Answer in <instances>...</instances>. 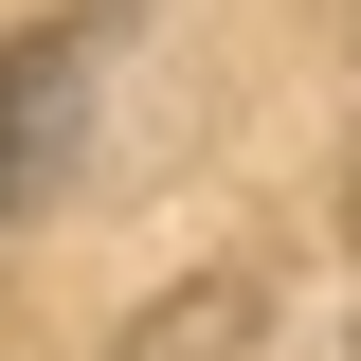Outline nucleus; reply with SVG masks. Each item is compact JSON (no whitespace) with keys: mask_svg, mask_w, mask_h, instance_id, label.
<instances>
[{"mask_svg":"<svg viewBox=\"0 0 361 361\" xmlns=\"http://www.w3.org/2000/svg\"><path fill=\"white\" fill-rule=\"evenodd\" d=\"M73 90H90V54L73 37H37V54H0V217L54 180V145H73Z\"/></svg>","mask_w":361,"mask_h":361,"instance_id":"f257e3e1","label":"nucleus"},{"mask_svg":"<svg viewBox=\"0 0 361 361\" xmlns=\"http://www.w3.org/2000/svg\"><path fill=\"white\" fill-rule=\"evenodd\" d=\"M235 343H253V289H180L127 325V361H235Z\"/></svg>","mask_w":361,"mask_h":361,"instance_id":"f03ea898","label":"nucleus"},{"mask_svg":"<svg viewBox=\"0 0 361 361\" xmlns=\"http://www.w3.org/2000/svg\"><path fill=\"white\" fill-rule=\"evenodd\" d=\"M343 235H361V199H343Z\"/></svg>","mask_w":361,"mask_h":361,"instance_id":"7ed1b4c3","label":"nucleus"}]
</instances>
